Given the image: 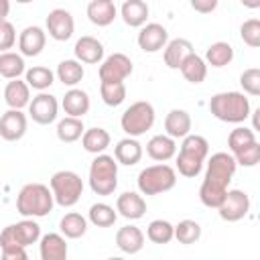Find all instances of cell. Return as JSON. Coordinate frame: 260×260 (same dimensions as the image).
Returning a JSON list of instances; mask_svg holds the SVG:
<instances>
[{"label":"cell","instance_id":"3","mask_svg":"<svg viewBox=\"0 0 260 260\" xmlns=\"http://www.w3.org/2000/svg\"><path fill=\"white\" fill-rule=\"evenodd\" d=\"M53 193L43 183H28L16 195V211L26 219L49 215L53 211Z\"/></svg>","mask_w":260,"mask_h":260},{"label":"cell","instance_id":"4","mask_svg":"<svg viewBox=\"0 0 260 260\" xmlns=\"http://www.w3.org/2000/svg\"><path fill=\"white\" fill-rule=\"evenodd\" d=\"M209 154V142L207 138L199 136V134H189L183 138L181 142V148H179V154L177 156V171L179 175L187 177V179H193L201 173L203 169V162Z\"/></svg>","mask_w":260,"mask_h":260},{"label":"cell","instance_id":"44","mask_svg":"<svg viewBox=\"0 0 260 260\" xmlns=\"http://www.w3.org/2000/svg\"><path fill=\"white\" fill-rule=\"evenodd\" d=\"M232 156H234L236 165H242V167H256V165L260 162V144H258V140H256L254 144L242 148L240 152L232 154Z\"/></svg>","mask_w":260,"mask_h":260},{"label":"cell","instance_id":"26","mask_svg":"<svg viewBox=\"0 0 260 260\" xmlns=\"http://www.w3.org/2000/svg\"><path fill=\"white\" fill-rule=\"evenodd\" d=\"M148 12H150V8L144 0H126L120 6L122 20L132 28H142L148 20Z\"/></svg>","mask_w":260,"mask_h":260},{"label":"cell","instance_id":"21","mask_svg":"<svg viewBox=\"0 0 260 260\" xmlns=\"http://www.w3.org/2000/svg\"><path fill=\"white\" fill-rule=\"evenodd\" d=\"M191 126H193L191 116H189V112H185V110L175 108V110H171V112L165 116V132H167V136H171L173 140L189 136V134H191Z\"/></svg>","mask_w":260,"mask_h":260},{"label":"cell","instance_id":"29","mask_svg":"<svg viewBox=\"0 0 260 260\" xmlns=\"http://www.w3.org/2000/svg\"><path fill=\"white\" fill-rule=\"evenodd\" d=\"M110 132L106 128H87L81 136V146L85 152H91V154H104V150L110 146Z\"/></svg>","mask_w":260,"mask_h":260},{"label":"cell","instance_id":"39","mask_svg":"<svg viewBox=\"0 0 260 260\" xmlns=\"http://www.w3.org/2000/svg\"><path fill=\"white\" fill-rule=\"evenodd\" d=\"M254 142H256V132L252 128H248V126H238L228 136L230 154H236V152H240L242 148H246V146H250Z\"/></svg>","mask_w":260,"mask_h":260},{"label":"cell","instance_id":"25","mask_svg":"<svg viewBox=\"0 0 260 260\" xmlns=\"http://www.w3.org/2000/svg\"><path fill=\"white\" fill-rule=\"evenodd\" d=\"M116 246L124 254H138L144 248V234L136 225H124L116 232Z\"/></svg>","mask_w":260,"mask_h":260},{"label":"cell","instance_id":"14","mask_svg":"<svg viewBox=\"0 0 260 260\" xmlns=\"http://www.w3.org/2000/svg\"><path fill=\"white\" fill-rule=\"evenodd\" d=\"M26 114H22V110H6L0 116V138H4L6 142H16L26 134Z\"/></svg>","mask_w":260,"mask_h":260},{"label":"cell","instance_id":"42","mask_svg":"<svg viewBox=\"0 0 260 260\" xmlns=\"http://www.w3.org/2000/svg\"><path fill=\"white\" fill-rule=\"evenodd\" d=\"M240 37L248 47H252V49L260 47V20L258 18L244 20L240 26Z\"/></svg>","mask_w":260,"mask_h":260},{"label":"cell","instance_id":"12","mask_svg":"<svg viewBox=\"0 0 260 260\" xmlns=\"http://www.w3.org/2000/svg\"><path fill=\"white\" fill-rule=\"evenodd\" d=\"M57 114H59V102L55 95H51L47 91L37 93L28 104V116L32 118V122H37L41 126L55 122Z\"/></svg>","mask_w":260,"mask_h":260},{"label":"cell","instance_id":"46","mask_svg":"<svg viewBox=\"0 0 260 260\" xmlns=\"http://www.w3.org/2000/svg\"><path fill=\"white\" fill-rule=\"evenodd\" d=\"M191 8L201 14H209L217 8V0H191Z\"/></svg>","mask_w":260,"mask_h":260},{"label":"cell","instance_id":"45","mask_svg":"<svg viewBox=\"0 0 260 260\" xmlns=\"http://www.w3.org/2000/svg\"><path fill=\"white\" fill-rule=\"evenodd\" d=\"M16 43V30L14 24L8 20L0 22V53H8Z\"/></svg>","mask_w":260,"mask_h":260},{"label":"cell","instance_id":"20","mask_svg":"<svg viewBox=\"0 0 260 260\" xmlns=\"http://www.w3.org/2000/svg\"><path fill=\"white\" fill-rule=\"evenodd\" d=\"M41 260H67V242L61 234L49 232L39 240Z\"/></svg>","mask_w":260,"mask_h":260},{"label":"cell","instance_id":"32","mask_svg":"<svg viewBox=\"0 0 260 260\" xmlns=\"http://www.w3.org/2000/svg\"><path fill=\"white\" fill-rule=\"evenodd\" d=\"M59 230H61V236L63 238L77 240V238L85 236V232H87V219L81 213H77V211H69V213H65L61 217Z\"/></svg>","mask_w":260,"mask_h":260},{"label":"cell","instance_id":"28","mask_svg":"<svg viewBox=\"0 0 260 260\" xmlns=\"http://www.w3.org/2000/svg\"><path fill=\"white\" fill-rule=\"evenodd\" d=\"M114 158L118 165H126L132 167L136 162H140L142 158V144L136 138H122L118 140V144L114 146Z\"/></svg>","mask_w":260,"mask_h":260},{"label":"cell","instance_id":"9","mask_svg":"<svg viewBox=\"0 0 260 260\" xmlns=\"http://www.w3.org/2000/svg\"><path fill=\"white\" fill-rule=\"evenodd\" d=\"M41 240V225L35 219H22L6 225L0 232V248H28Z\"/></svg>","mask_w":260,"mask_h":260},{"label":"cell","instance_id":"18","mask_svg":"<svg viewBox=\"0 0 260 260\" xmlns=\"http://www.w3.org/2000/svg\"><path fill=\"white\" fill-rule=\"evenodd\" d=\"M116 211L126 219H140L146 213V201L136 191H124L116 199Z\"/></svg>","mask_w":260,"mask_h":260},{"label":"cell","instance_id":"43","mask_svg":"<svg viewBox=\"0 0 260 260\" xmlns=\"http://www.w3.org/2000/svg\"><path fill=\"white\" fill-rule=\"evenodd\" d=\"M240 85L244 89V93L248 95H260V69L258 67H250L244 69V73L240 75Z\"/></svg>","mask_w":260,"mask_h":260},{"label":"cell","instance_id":"23","mask_svg":"<svg viewBox=\"0 0 260 260\" xmlns=\"http://www.w3.org/2000/svg\"><path fill=\"white\" fill-rule=\"evenodd\" d=\"M191 53H195L191 41L179 37V39H171V41L167 43L165 53H162V59H165V65H167L169 69H179L181 63H183Z\"/></svg>","mask_w":260,"mask_h":260},{"label":"cell","instance_id":"47","mask_svg":"<svg viewBox=\"0 0 260 260\" xmlns=\"http://www.w3.org/2000/svg\"><path fill=\"white\" fill-rule=\"evenodd\" d=\"M2 260H28V254L24 248H4Z\"/></svg>","mask_w":260,"mask_h":260},{"label":"cell","instance_id":"40","mask_svg":"<svg viewBox=\"0 0 260 260\" xmlns=\"http://www.w3.org/2000/svg\"><path fill=\"white\" fill-rule=\"evenodd\" d=\"M201 238V225L195 219H183L175 225V240L179 244H195Z\"/></svg>","mask_w":260,"mask_h":260},{"label":"cell","instance_id":"1","mask_svg":"<svg viewBox=\"0 0 260 260\" xmlns=\"http://www.w3.org/2000/svg\"><path fill=\"white\" fill-rule=\"evenodd\" d=\"M236 160L230 152H215L207 160L205 177L199 187V199L205 207L217 209L228 193V187L232 183V177L236 173Z\"/></svg>","mask_w":260,"mask_h":260},{"label":"cell","instance_id":"2","mask_svg":"<svg viewBox=\"0 0 260 260\" xmlns=\"http://www.w3.org/2000/svg\"><path fill=\"white\" fill-rule=\"evenodd\" d=\"M209 112L213 118L228 124H242L250 118V100L242 91H219L209 100Z\"/></svg>","mask_w":260,"mask_h":260},{"label":"cell","instance_id":"19","mask_svg":"<svg viewBox=\"0 0 260 260\" xmlns=\"http://www.w3.org/2000/svg\"><path fill=\"white\" fill-rule=\"evenodd\" d=\"M61 106H63V110L69 118H79L81 120L89 112V106H91L89 93L79 89V87H71L69 91H65V95L61 100Z\"/></svg>","mask_w":260,"mask_h":260},{"label":"cell","instance_id":"37","mask_svg":"<svg viewBox=\"0 0 260 260\" xmlns=\"http://www.w3.org/2000/svg\"><path fill=\"white\" fill-rule=\"evenodd\" d=\"M87 219L95 225V228H110L116 223L118 219V211L108 205V203H93L87 211Z\"/></svg>","mask_w":260,"mask_h":260},{"label":"cell","instance_id":"36","mask_svg":"<svg viewBox=\"0 0 260 260\" xmlns=\"http://www.w3.org/2000/svg\"><path fill=\"white\" fill-rule=\"evenodd\" d=\"M26 71L24 67V57L20 53H0V75L4 79H18Z\"/></svg>","mask_w":260,"mask_h":260},{"label":"cell","instance_id":"48","mask_svg":"<svg viewBox=\"0 0 260 260\" xmlns=\"http://www.w3.org/2000/svg\"><path fill=\"white\" fill-rule=\"evenodd\" d=\"M8 12H10V2L8 0H0V22L6 20Z\"/></svg>","mask_w":260,"mask_h":260},{"label":"cell","instance_id":"13","mask_svg":"<svg viewBox=\"0 0 260 260\" xmlns=\"http://www.w3.org/2000/svg\"><path fill=\"white\" fill-rule=\"evenodd\" d=\"M45 26H47V32H49L51 39H55V41H69L73 37V30H75V20H73L69 10L55 8V10H51L47 14Z\"/></svg>","mask_w":260,"mask_h":260},{"label":"cell","instance_id":"31","mask_svg":"<svg viewBox=\"0 0 260 260\" xmlns=\"http://www.w3.org/2000/svg\"><path fill=\"white\" fill-rule=\"evenodd\" d=\"M179 71L183 73V77L189 81V83H201L205 81L207 77V63L203 61V57H199L197 53H191L179 67Z\"/></svg>","mask_w":260,"mask_h":260},{"label":"cell","instance_id":"27","mask_svg":"<svg viewBox=\"0 0 260 260\" xmlns=\"http://www.w3.org/2000/svg\"><path fill=\"white\" fill-rule=\"evenodd\" d=\"M146 154L152 160L167 162L177 154V142L167 134H156L146 142Z\"/></svg>","mask_w":260,"mask_h":260},{"label":"cell","instance_id":"33","mask_svg":"<svg viewBox=\"0 0 260 260\" xmlns=\"http://www.w3.org/2000/svg\"><path fill=\"white\" fill-rule=\"evenodd\" d=\"M55 75H57V79H59L63 85L75 87V85L83 79L85 71H83V65H81L79 61H75V59H63V61L57 65Z\"/></svg>","mask_w":260,"mask_h":260},{"label":"cell","instance_id":"11","mask_svg":"<svg viewBox=\"0 0 260 260\" xmlns=\"http://www.w3.org/2000/svg\"><path fill=\"white\" fill-rule=\"evenodd\" d=\"M217 211H219V217L223 221H230V223L244 219L248 215V211H250L248 193L242 191V189H228V193H225L221 205L217 207Z\"/></svg>","mask_w":260,"mask_h":260},{"label":"cell","instance_id":"7","mask_svg":"<svg viewBox=\"0 0 260 260\" xmlns=\"http://www.w3.org/2000/svg\"><path fill=\"white\" fill-rule=\"evenodd\" d=\"M49 185H51V193H53L55 203L61 207H73L83 195V181L75 171L53 173Z\"/></svg>","mask_w":260,"mask_h":260},{"label":"cell","instance_id":"6","mask_svg":"<svg viewBox=\"0 0 260 260\" xmlns=\"http://www.w3.org/2000/svg\"><path fill=\"white\" fill-rule=\"evenodd\" d=\"M136 185H138V191L142 195L167 193L177 185V171L171 165H165V162L150 165V167H146L138 173Z\"/></svg>","mask_w":260,"mask_h":260},{"label":"cell","instance_id":"16","mask_svg":"<svg viewBox=\"0 0 260 260\" xmlns=\"http://www.w3.org/2000/svg\"><path fill=\"white\" fill-rule=\"evenodd\" d=\"M47 45V32L41 26H26L18 35V51L22 57H37Z\"/></svg>","mask_w":260,"mask_h":260},{"label":"cell","instance_id":"17","mask_svg":"<svg viewBox=\"0 0 260 260\" xmlns=\"http://www.w3.org/2000/svg\"><path fill=\"white\" fill-rule=\"evenodd\" d=\"M73 53H75V61H79V63L98 65L104 61V45L95 37H89V35L75 41Z\"/></svg>","mask_w":260,"mask_h":260},{"label":"cell","instance_id":"8","mask_svg":"<svg viewBox=\"0 0 260 260\" xmlns=\"http://www.w3.org/2000/svg\"><path fill=\"white\" fill-rule=\"evenodd\" d=\"M154 118H156L154 106H152L150 102L140 100V102L130 104V108L124 110V114H122V118H120V126H122V130H124L130 138H136V136L146 134V130L152 128Z\"/></svg>","mask_w":260,"mask_h":260},{"label":"cell","instance_id":"10","mask_svg":"<svg viewBox=\"0 0 260 260\" xmlns=\"http://www.w3.org/2000/svg\"><path fill=\"white\" fill-rule=\"evenodd\" d=\"M132 61L128 55L124 53H112L108 57H104V61L100 63L98 75H100V83H124L126 77L132 75Z\"/></svg>","mask_w":260,"mask_h":260},{"label":"cell","instance_id":"38","mask_svg":"<svg viewBox=\"0 0 260 260\" xmlns=\"http://www.w3.org/2000/svg\"><path fill=\"white\" fill-rule=\"evenodd\" d=\"M146 238L152 244H169L175 238V225L167 219H152L146 228Z\"/></svg>","mask_w":260,"mask_h":260},{"label":"cell","instance_id":"24","mask_svg":"<svg viewBox=\"0 0 260 260\" xmlns=\"http://www.w3.org/2000/svg\"><path fill=\"white\" fill-rule=\"evenodd\" d=\"M4 102L8 110H22L30 104V87L22 79H12L4 87Z\"/></svg>","mask_w":260,"mask_h":260},{"label":"cell","instance_id":"30","mask_svg":"<svg viewBox=\"0 0 260 260\" xmlns=\"http://www.w3.org/2000/svg\"><path fill=\"white\" fill-rule=\"evenodd\" d=\"M232 59H234V47H232L230 43H225V41H217V43H211V45L207 47L203 61H205L207 65L219 69V67L230 65Z\"/></svg>","mask_w":260,"mask_h":260},{"label":"cell","instance_id":"41","mask_svg":"<svg viewBox=\"0 0 260 260\" xmlns=\"http://www.w3.org/2000/svg\"><path fill=\"white\" fill-rule=\"evenodd\" d=\"M100 95H102V102L106 106L116 108L126 100V85L124 83H106V81H102L100 83Z\"/></svg>","mask_w":260,"mask_h":260},{"label":"cell","instance_id":"5","mask_svg":"<svg viewBox=\"0 0 260 260\" xmlns=\"http://www.w3.org/2000/svg\"><path fill=\"white\" fill-rule=\"evenodd\" d=\"M89 187L95 195L108 197L118 187V162L110 154H98L89 165Z\"/></svg>","mask_w":260,"mask_h":260},{"label":"cell","instance_id":"35","mask_svg":"<svg viewBox=\"0 0 260 260\" xmlns=\"http://www.w3.org/2000/svg\"><path fill=\"white\" fill-rule=\"evenodd\" d=\"M55 132H57V138H59L61 142L71 144V142H77V140L83 136L85 126H83V120L65 116L63 120L57 122V130H55Z\"/></svg>","mask_w":260,"mask_h":260},{"label":"cell","instance_id":"34","mask_svg":"<svg viewBox=\"0 0 260 260\" xmlns=\"http://www.w3.org/2000/svg\"><path fill=\"white\" fill-rule=\"evenodd\" d=\"M24 81H26L28 87H32V89H37L41 93V91H45V89H49L53 85L55 73L45 65H35V67L24 71Z\"/></svg>","mask_w":260,"mask_h":260},{"label":"cell","instance_id":"22","mask_svg":"<svg viewBox=\"0 0 260 260\" xmlns=\"http://www.w3.org/2000/svg\"><path fill=\"white\" fill-rule=\"evenodd\" d=\"M85 12H87L89 22L95 26H108L118 16V8L112 0H91L87 4Z\"/></svg>","mask_w":260,"mask_h":260},{"label":"cell","instance_id":"15","mask_svg":"<svg viewBox=\"0 0 260 260\" xmlns=\"http://www.w3.org/2000/svg\"><path fill=\"white\" fill-rule=\"evenodd\" d=\"M138 47L144 53H158L169 43V32L158 22H146L138 32Z\"/></svg>","mask_w":260,"mask_h":260},{"label":"cell","instance_id":"49","mask_svg":"<svg viewBox=\"0 0 260 260\" xmlns=\"http://www.w3.org/2000/svg\"><path fill=\"white\" fill-rule=\"evenodd\" d=\"M106 260H124L122 256H112V258H106Z\"/></svg>","mask_w":260,"mask_h":260}]
</instances>
